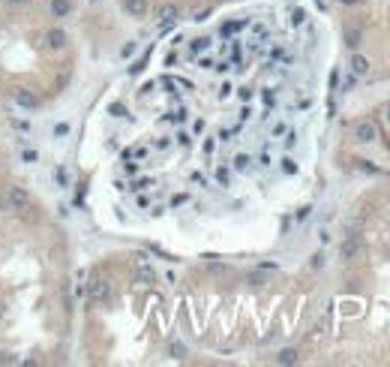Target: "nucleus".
<instances>
[{
  "instance_id": "a211bd4d",
  "label": "nucleus",
  "mask_w": 390,
  "mask_h": 367,
  "mask_svg": "<svg viewBox=\"0 0 390 367\" xmlns=\"http://www.w3.org/2000/svg\"><path fill=\"white\" fill-rule=\"evenodd\" d=\"M171 355H174V358H183V355H186V346H183V343H171Z\"/></svg>"
},
{
  "instance_id": "423d86ee",
  "label": "nucleus",
  "mask_w": 390,
  "mask_h": 367,
  "mask_svg": "<svg viewBox=\"0 0 390 367\" xmlns=\"http://www.w3.org/2000/svg\"><path fill=\"white\" fill-rule=\"evenodd\" d=\"M45 45L51 48V51H57V48H63L66 45V34L60 31V27H51L48 34H45Z\"/></svg>"
},
{
  "instance_id": "7ed1b4c3",
  "label": "nucleus",
  "mask_w": 390,
  "mask_h": 367,
  "mask_svg": "<svg viewBox=\"0 0 390 367\" xmlns=\"http://www.w3.org/2000/svg\"><path fill=\"white\" fill-rule=\"evenodd\" d=\"M177 15H180V9L174 6V3H162L159 9H156V21H159V27H171L174 21H177Z\"/></svg>"
},
{
  "instance_id": "aec40b11",
  "label": "nucleus",
  "mask_w": 390,
  "mask_h": 367,
  "mask_svg": "<svg viewBox=\"0 0 390 367\" xmlns=\"http://www.w3.org/2000/svg\"><path fill=\"white\" fill-rule=\"evenodd\" d=\"M291 21H294V24H303V21H306V12H303V9H294Z\"/></svg>"
},
{
  "instance_id": "1a4fd4ad",
  "label": "nucleus",
  "mask_w": 390,
  "mask_h": 367,
  "mask_svg": "<svg viewBox=\"0 0 390 367\" xmlns=\"http://www.w3.org/2000/svg\"><path fill=\"white\" fill-rule=\"evenodd\" d=\"M123 6H126V12L135 15V18H141L147 12V0H123Z\"/></svg>"
},
{
  "instance_id": "4be33fe9",
  "label": "nucleus",
  "mask_w": 390,
  "mask_h": 367,
  "mask_svg": "<svg viewBox=\"0 0 390 367\" xmlns=\"http://www.w3.org/2000/svg\"><path fill=\"white\" fill-rule=\"evenodd\" d=\"M54 135H57V138H60V135H69V124H57V127H54Z\"/></svg>"
},
{
  "instance_id": "412c9836",
  "label": "nucleus",
  "mask_w": 390,
  "mask_h": 367,
  "mask_svg": "<svg viewBox=\"0 0 390 367\" xmlns=\"http://www.w3.org/2000/svg\"><path fill=\"white\" fill-rule=\"evenodd\" d=\"M135 48H138V45H135V42H126V45H123V48H120V54H123V58H129V54H135Z\"/></svg>"
},
{
  "instance_id": "f3484780",
  "label": "nucleus",
  "mask_w": 390,
  "mask_h": 367,
  "mask_svg": "<svg viewBox=\"0 0 390 367\" xmlns=\"http://www.w3.org/2000/svg\"><path fill=\"white\" fill-rule=\"evenodd\" d=\"M216 181H219V184H222V187H228V181H231V175H228V168H216Z\"/></svg>"
},
{
  "instance_id": "b1692460",
  "label": "nucleus",
  "mask_w": 390,
  "mask_h": 367,
  "mask_svg": "<svg viewBox=\"0 0 390 367\" xmlns=\"http://www.w3.org/2000/svg\"><path fill=\"white\" fill-rule=\"evenodd\" d=\"M360 168H363V172H369V175H372V172H378V168H375V166H369L366 160H360Z\"/></svg>"
},
{
  "instance_id": "9d476101",
  "label": "nucleus",
  "mask_w": 390,
  "mask_h": 367,
  "mask_svg": "<svg viewBox=\"0 0 390 367\" xmlns=\"http://www.w3.org/2000/svg\"><path fill=\"white\" fill-rule=\"evenodd\" d=\"M351 72H354V75H366V72H369V61H366L363 54H358V51H354V58H351Z\"/></svg>"
},
{
  "instance_id": "6e6552de",
  "label": "nucleus",
  "mask_w": 390,
  "mask_h": 367,
  "mask_svg": "<svg viewBox=\"0 0 390 367\" xmlns=\"http://www.w3.org/2000/svg\"><path fill=\"white\" fill-rule=\"evenodd\" d=\"M72 12V0H51V15L54 18H66Z\"/></svg>"
},
{
  "instance_id": "39448f33",
  "label": "nucleus",
  "mask_w": 390,
  "mask_h": 367,
  "mask_svg": "<svg viewBox=\"0 0 390 367\" xmlns=\"http://www.w3.org/2000/svg\"><path fill=\"white\" fill-rule=\"evenodd\" d=\"M9 205H12V208H27V205H30V193H27L24 187H12V190H9Z\"/></svg>"
},
{
  "instance_id": "dca6fc26",
  "label": "nucleus",
  "mask_w": 390,
  "mask_h": 367,
  "mask_svg": "<svg viewBox=\"0 0 390 367\" xmlns=\"http://www.w3.org/2000/svg\"><path fill=\"white\" fill-rule=\"evenodd\" d=\"M54 178H57V187H69V172L66 168H57Z\"/></svg>"
},
{
  "instance_id": "f03ea898",
  "label": "nucleus",
  "mask_w": 390,
  "mask_h": 367,
  "mask_svg": "<svg viewBox=\"0 0 390 367\" xmlns=\"http://www.w3.org/2000/svg\"><path fill=\"white\" fill-rule=\"evenodd\" d=\"M354 138H358L360 145H372L378 138V127L372 121H360L358 127H354Z\"/></svg>"
},
{
  "instance_id": "9b49d317",
  "label": "nucleus",
  "mask_w": 390,
  "mask_h": 367,
  "mask_svg": "<svg viewBox=\"0 0 390 367\" xmlns=\"http://www.w3.org/2000/svg\"><path fill=\"white\" fill-rule=\"evenodd\" d=\"M276 361H279V364H297V349H282V352L276 355Z\"/></svg>"
},
{
  "instance_id": "0eeeda50",
  "label": "nucleus",
  "mask_w": 390,
  "mask_h": 367,
  "mask_svg": "<svg viewBox=\"0 0 390 367\" xmlns=\"http://www.w3.org/2000/svg\"><path fill=\"white\" fill-rule=\"evenodd\" d=\"M358 235H348V238H345V241H342V250H339V253H342V259H345V262H348V259H354V256H358Z\"/></svg>"
},
{
  "instance_id": "ddd939ff",
  "label": "nucleus",
  "mask_w": 390,
  "mask_h": 367,
  "mask_svg": "<svg viewBox=\"0 0 390 367\" xmlns=\"http://www.w3.org/2000/svg\"><path fill=\"white\" fill-rule=\"evenodd\" d=\"M138 280H141V283H153V271L144 265V262L138 265Z\"/></svg>"
},
{
  "instance_id": "6ab92c4d",
  "label": "nucleus",
  "mask_w": 390,
  "mask_h": 367,
  "mask_svg": "<svg viewBox=\"0 0 390 367\" xmlns=\"http://www.w3.org/2000/svg\"><path fill=\"white\" fill-rule=\"evenodd\" d=\"M282 172H285V175H294V172H297V166H294L291 157H285V160H282Z\"/></svg>"
},
{
  "instance_id": "2eb2a0df",
  "label": "nucleus",
  "mask_w": 390,
  "mask_h": 367,
  "mask_svg": "<svg viewBox=\"0 0 390 367\" xmlns=\"http://www.w3.org/2000/svg\"><path fill=\"white\" fill-rule=\"evenodd\" d=\"M249 163H252V160H249L246 154H237V157H234V168H237V172H246Z\"/></svg>"
},
{
  "instance_id": "cd10ccee",
  "label": "nucleus",
  "mask_w": 390,
  "mask_h": 367,
  "mask_svg": "<svg viewBox=\"0 0 390 367\" xmlns=\"http://www.w3.org/2000/svg\"><path fill=\"white\" fill-rule=\"evenodd\" d=\"M387 121H390V105H387Z\"/></svg>"
},
{
  "instance_id": "5701e85b",
  "label": "nucleus",
  "mask_w": 390,
  "mask_h": 367,
  "mask_svg": "<svg viewBox=\"0 0 390 367\" xmlns=\"http://www.w3.org/2000/svg\"><path fill=\"white\" fill-rule=\"evenodd\" d=\"M111 111H114V115H120V118H123V115H126V108H123V105H120V102H114V105H111Z\"/></svg>"
},
{
  "instance_id": "bb28decb",
  "label": "nucleus",
  "mask_w": 390,
  "mask_h": 367,
  "mask_svg": "<svg viewBox=\"0 0 390 367\" xmlns=\"http://www.w3.org/2000/svg\"><path fill=\"white\" fill-rule=\"evenodd\" d=\"M342 3H345V6H351V3H358V0H342Z\"/></svg>"
},
{
  "instance_id": "f8f14e48",
  "label": "nucleus",
  "mask_w": 390,
  "mask_h": 367,
  "mask_svg": "<svg viewBox=\"0 0 390 367\" xmlns=\"http://www.w3.org/2000/svg\"><path fill=\"white\" fill-rule=\"evenodd\" d=\"M204 48H210V39H207V36H198V39H192V45H189V51H192V54L204 51Z\"/></svg>"
},
{
  "instance_id": "f257e3e1",
  "label": "nucleus",
  "mask_w": 390,
  "mask_h": 367,
  "mask_svg": "<svg viewBox=\"0 0 390 367\" xmlns=\"http://www.w3.org/2000/svg\"><path fill=\"white\" fill-rule=\"evenodd\" d=\"M87 295H90V301H108L111 298V286H108V280H102V277H93L90 283H87Z\"/></svg>"
},
{
  "instance_id": "393cba45",
  "label": "nucleus",
  "mask_w": 390,
  "mask_h": 367,
  "mask_svg": "<svg viewBox=\"0 0 390 367\" xmlns=\"http://www.w3.org/2000/svg\"><path fill=\"white\" fill-rule=\"evenodd\" d=\"M240 100H243V102L252 100V91H249V88H243V91H240Z\"/></svg>"
},
{
  "instance_id": "20e7f679",
  "label": "nucleus",
  "mask_w": 390,
  "mask_h": 367,
  "mask_svg": "<svg viewBox=\"0 0 390 367\" xmlns=\"http://www.w3.org/2000/svg\"><path fill=\"white\" fill-rule=\"evenodd\" d=\"M12 100H15V105H21V108H27V111L39 105V97H36L33 91H27V88H18V91L12 94Z\"/></svg>"
},
{
  "instance_id": "a878e982",
  "label": "nucleus",
  "mask_w": 390,
  "mask_h": 367,
  "mask_svg": "<svg viewBox=\"0 0 390 367\" xmlns=\"http://www.w3.org/2000/svg\"><path fill=\"white\" fill-rule=\"evenodd\" d=\"M9 3H12V6H24L27 0H9Z\"/></svg>"
},
{
  "instance_id": "4468645a",
  "label": "nucleus",
  "mask_w": 390,
  "mask_h": 367,
  "mask_svg": "<svg viewBox=\"0 0 390 367\" xmlns=\"http://www.w3.org/2000/svg\"><path fill=\"white\" fill-rule=\"evenodd\" d=\"M345 45H348V48H358L360 45V31H345Z\"/></svg>"
}]
</instances>
